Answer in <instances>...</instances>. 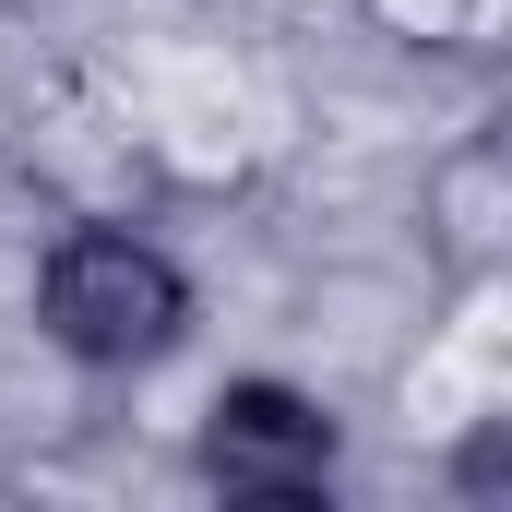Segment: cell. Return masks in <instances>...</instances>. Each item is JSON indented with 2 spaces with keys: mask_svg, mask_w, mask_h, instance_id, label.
I'll return each instance as SVG.
<instances>
[{
  "mask_svg": "<svg viewBox=\"0 0 512 512\" xmlns=\"http://www.w3.org/2000/svg\"><path fill=\"white\" fill-rule=\"evenodd\" d=\"M24 310H36V334H48L72 370L131 382V370H155V358L191 346L203 286H191V262L167 251L155 227H131V215H72V227H48Z\"/></svg>",
  "mask_w": 512,
  "mask_h": 512,
  "instance_id": "1",
  "label": "cell"
},
{
  "mask_svg": "<svg viewBox=\"0 0 512 512\" xmlns=\"http://www.w3.org/2000/svg\"><path fill=\"white\" fill-rule=\"evenodd\" d=\"M191 477L215 501H334L346 477V417L286 370H227L203 429H191Z\"/></svg>",
  "mask_w": 512,
  "mask_h": 512,
  "instance_id": "2",
  "label": "cell"
},
{
  "mask_svg": "<svg viewBox=\"0 0 512 512\" xmlns=\"http://www.w3.org/2000/svg\"><path fill=\"white\" fill-rule=\"evenodd\" d=\"M417 227L441 274H512V108L477 120L417 191Z\"/></svg>",
  "mask_w": 512,
  "mask_h": 512,
  "instance_id": "3",
  "label": "cell"
},
{
  "mask_svg": "<svg viewBox=\"0 0 512 512\" xmlns=\"http://www.w3.org/2000/svg\"><path fill=\"white\" fill-rule=\"evenodd\" d=\"M370 12H382L405 48H453V36L477 24V0H370Z\"/></svg>",
  "mask_w": 512,
  "mask_h": 512,
  "instance_id": "4",
  "label": "cell"
},
{
  "mask_svg": "<svg viewBox=\"0 0 512 512\" xmlns=\"http://www.w3.org/2000/svg\"><path fill=\"white\" fill-rule=\"evenodd\" d=\"M453 489H512V417H477L453 441Z\"/></svg>",
  "mask_w": 512,
  "mask_h": 512,
  "instance_id": "5",
  "label": "cell"
}]
</instances>
